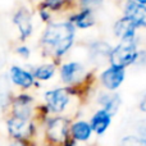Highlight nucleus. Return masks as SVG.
I'll return each mask as SVG.
<instances>
[{"label": "nucleus", "mask_w": 146, "mask_h": 146, "mask_svg": "<svg viewBox=\"0 0 146 146\" xmlns=\"http://www.w3.org/2000/svg\"><path fill=\"white\" fill-rule=\"evenodd\" d=\"M76 28L68 19L48 23L40 38L44 55L51 59H60L66 55L74 44Z\"/></svg>", "instance_id": "nucleus-1"}, {"label": "nucleus", "mask_w": 146, "mask_h": 146, "mask_svg": "<svg viewBox=\"0 0 146 146\" xmlns=\"http://www.w3.org/2000/svg\"><path fill=\"white\" fill-rule=\"evenodd\" d=\"M72 119L66 115L49 117L44 124V146H63L71 137Z\"/></svg>", "instance_id": "nucleus-2"}, {"label": "nucleus", "mask_w": 146, "mask_h": 146, "mask_svg": "<svg viewBox=\"0 0 146 146\" xmlns=\"http://www.w3.org/2000/svg\"><path fill=\"white\" fill-rule=\"evenodd\" d=\"M5 127H7L8 136L10 137V140L36 142L38 124L33 119H23L9 115L5 121Z\"/></svg>", "instance_id": "nucleus-3"}, {"label": "nucleus", "mask_w": 146, "mask_h": 146, "mask_svg": "<svg viewBox=\"0 0 146 146\" xmlns=\"http://www.w3.org/2000/svg\"><path fill=\"white\" fill-rule=\"evenodd\" d=\"M139 53L140 51L137 49L136 40L121 41L111 50L110 56H109V63H110V66L126 68V67L136 63L137 58H139Z\"/></svg>", "instance_id": "nucleus-4"}, {"label": "nucleus", "mask_w": 146, "mask_h": 146, "mask_svg": "<svg viewBox=\"0 0 146 146\" xmlns=\"http://www.w3.org/2000/svg\"><path fill=\"white\" fill-rule=\"evenodd\" d=\"M71 95L68 88L56 87L44 94V104L51 114L62 115L71 105Z\"/></svg>", "instance_id": "nucleus-5"}, {"label": "nucleus", "mask_w": 146, "mask_h": 146, "mask_svg": "<svg viewBox=\"0 0 146 146\" xmlns=\"http://www.w3.org/2000/svg\"><path fill=\"white\" fill-rule=\"evenodd\" d=\"M37 105L32 95L27 92H21L13 96L10 101V115L23 119H33L35 121Z\"/></svg>", "instance_id": "nucleus-6"}, {"label": "nucleus", "mask_w": 146, "mask_h": 146, "mask_svg": "<svg viewBox=\"0 0 146 146\" xmlns=\"http://www.w3.org/2000/svg\"><path fill=\"white\" fill-rule=\"evenodd\" d=\"M60 80L63 83L71 86H77L82 80H86L88 73L85 72V67L80 62H67L60 67Z\"/></svg>", "instance_id": "nucleus-7"}, {"label": "nucleus", "mask_w": 146, "mask_h": 146, "mask_svg": "<svg viewBox=\"0 0 146 146\" xmlns=\"http://www.w3.org/2000/svg\"><path fill=\"white\" fill-rule=\"evenodd\" d=\"M124 77H126V68L115 66H109L100 73V83L103 85L104 88H106L110 92H114L118 90L119 86L123 83Z\"/></svg>", "instance_id": "nucleus-8"}, {"label": "nucleus", "mask_w": 146, "mask_h": 146, "mask_svg": "<svg viewBox=\"0 0 146 146\" xmlns=\"http://www.w3.org/2000/svg\"><path fill=\"white\" fill-rule=\"evenodd\" d=\"M13 23L15 25L18 32H19V40L26 41L33 31V23H32V14L28 10V8L21 7L13 15Z\"/></svg>", "instance_id": "nucleus-9"}, {"label": "nucleus", "mask_w": 146, "mask_h": 146, "mask_svg": "<svg viewBox=\"0 0 146 146\" xmlns=\"http://www.w3.org/2000/svg\"><path fill=\"white\" fill-rule=\"evenodd\" d=\"M9 80L13 85L18 86L22 90H28L32 86H35L36 78L33 77V73L31 71L22 68L19 66H12L9 69Z\"/></svg>", "instance_id": "nucleus-10"}, {"label": "nucleus", "mask_w": 146, "mask_h": 146, "mask_svg": "<svg viewBox=\"0 0 146 146\" xmlns=\"http://www.w3.org/2000/svg\"><path fill=\"white\" fill-rule=\"evenodd\" d=\"M123 14L132 21L137 28L146 27V5L139 4L133 0H127L123 8Z\"/></svg>", "instance_id": "nucleus-11"}, {"label": "nucleus", "mask_w": 146, "mask_h": 146, "mask_svg": "<svg viewBox=\"0 0 146 146\" xmlns=\"http://www.w3.org/2000/svg\"><path fill=\"white\" fill-rule=\"evenodd\" d=\"M136 30L137 27L132 21H129L127 17H122L114 23V35L119 38L121 41L127 40H136Z\"/></svg>", "instance_id": "nucleus-12"}, {"label": "nucleus", "mask_w": 146, "mask_h": 146, "mask_svg": "<svg viewBox=\"0 0 146 146\" xmlns=\"http://www.w3.org/2000/svg\"><path fill=\"white\" fill-rule=\"evenodd\" d=\"M111 118H113V115H110L105 109H101V108L98 109V110L91 115L90 121H88L91 127H92L94 133L98 135V136H101V135L105 133L106 129H108L111 124Z\"/></svg>", "instance_id": "nucleus-13"}, {"label": "nucleus", "mask_w": 146, "mask_h": 146, "mask_svg": "<svg viewBox=\"0 0 146 146\" xmlns=\"http://www.w3.org/2000/svg\"><path fill=\"white\" fill-rule=\"evenodd\" d=\"M92 127H91L90 122L83 121V119H77V121L72 122L71 126V136L78 144H85L88 142L92 139Z\"/></svg>", "instance_id": "nucleus-14"}, {"label": "nucleus", "mask_w": 146, "mask_h": 146, "mask_svg": "<svg viewBox=\"0 0 146 146\" xmlns=\"http://www.w3.org/2000/svg\"><path fill=\"white\" fill-rule=\"evenodd\" d=\"M98 104L101 106V109H105L110 115H114L118 111L119 106H121L122 99L118 94L108 91V92H101L99 95Z\"/></svg>", "instance_id": "nucleus-15"}, {"label": "nucleus", "mask_w": 146, "mask_h": 146, "mask_svg": "<svg viewBox=\"0 0 146 146\" xmlns=\"http://www.w3.org/2000/svg\"><path fill=\"white\" fill-rule=\"evenodd\" d=\"M69 22H72L77 28L86 30L95 25V17H94L92 9H81L76 14H72L69 17Z\"/></svg>", "instance_id": "nucleus-16"}, {"label": "nucleus", "mask_w": 146, "mask_h": 146, "mask_svg": "<svg viewBox=\"0 0 146 146\" xmlns=\"http://www.w3.org/2000/svg\"><path fill=\"white\" fill-rule=\"evenodd\" d=\"M55 71H56V63L50 62V63H44L35 67L32 73L33 77L36 78V81L40 82V81H49L55 74Z\"/></svg>", "instance_id": "nucleus-17"}, {"label": "nucleus", "mask_w": 146, "mask_h": 146, "mask_svg": "<svg viewBox=\"0 0 146 146\" xmlns=\"http://www.w3.org/2000/svg\"><path fill=\"white\" fill-rule=\"evenodd\" d=\"M4 76L0 78V111L5 110L7 106H10L12 98L8 96L9 94V82L7 80H3Z\"/></svg>", "instance_id": "nucleus-18"}, {"label": "nucleus", "mask_w": 146, "mask_h": 146, "mask_svg": "<svg viewBox=\"0 0 146 146\" xmlns=\"http://www.w3.org/2000/svg\"><path fill=\"white\" fill-rule=\"evenodd\" d=\"M103 0H80V7L82 9H94L98 7Z\"/></svg>", "instance_id": "nucleus-19"}, {"label": "nucleus", "mask_w": 146, "mask_h": 146, "mask_svg": "<svg viewBox=\"0 0 146 146\" xmlns=\"http://www.w3.org/2000/svg\"><path fill=\"white\" fill-rule=\"evenodd\" d=\"M38 14H40L41 19H42L44 22L50 23L51 15H50V10H49L48 8H45V7H42V5H40V8H38Z\"/></svg>", "instance_id": "nucleus-20"}, {"label": "nucleus", "mask_w": 146, "mask_h": 146, "mask_svg": "<svg viewBox=\"0 0 146 146\" xmlns=\"http://www.w3.org/2000/svg\"><path fill=\"white\" fill-rule=\"evenodd\" d=\"M15 53H17L19 56L25 58V59L30 58V55H31V50H30V48H28V46H25V45L18 46V48L15 49Z\"/></svg>", "instance_id": "nucleus-21"}, {"label": "nucleus", "mask_w": 146, "mask_h": 146, "mask_svg": "<svg viewBox=\"0 0 146 146\" xmlns=\"http://www.w3.org/2000/svg\"><path fill=\"white\" fill-rule=\"evenodd\" d=\"M37 142H31V141H17V140H12L7 146H37Z\"/></svg>", "instance_id": "nucleus-22"}, {"label": "nucleus", "mask_w": 146, "mask_h": 146, "mask_svg": "<svg viewBox=\"0 0 146 146\" xmlns=\"http://www.w3.org/2000/svg\"><path fill=\"white\" fill-rule=\"evenodd\" d=\"M139 137L145 142V145H146V121L139 127Z\"/></svg>", "instance_id": "nucleus-23"}, {"label": "nucleus", "mask_w": 146, "mask_h": 146, "mask_svg": "<svg viewBox=\"0 0 146 146\" xmlns=\"http://www.w3.org/2000/svg\"><path fill=\"white\" fill-rule=\"evenodd\" d=\"M139 108L142 113H146V94L142 96L141 101H140V104H139Z\"/></svg>", "instance_id": "nucleus-24"}, {"label": "nucleus", "mask_w": 146, "mask_h": 146, "mask_svg": "<svg viewBox=\"0 0 146 146\" xmlns=\"http://www.w3.org/2000/svg\"><path fill=\"white\" fill-rule=\"evenodd\" d=\"M77 145H78V142L76 141V140L71 136L66 142H64V145H63V146H77Z\"/></svg>", "instance_id": "nucleus-25"}, {"label": "nucleus", "mask_w": 146, "mask_h": 146, "mask_svg": "<svg viewBox=\"0 0 146 146\" xmlns=\"http://www.w3.org/2000/svg\"><path fill=\"white\" fill-rule=\"evenodd\" d=\"M133 1L139 3V4H142V5H146V0H133Z\"/></svg>", "instance_id": "nucleus-26"}, {"label": "nucleus", "mask_w": 146, "mask_h": 146, "mask_svg": "<svg viewBox=\"0 0 146 146\" xmlns=\"http://www.w3.org/2000/svg\"><path fill=\"white\" fill-rule=\"evenodd\" d=\"M37 146H44V145H37Z\"/></svg>", "instance_id": "nucleus-27"}]
</instances>
